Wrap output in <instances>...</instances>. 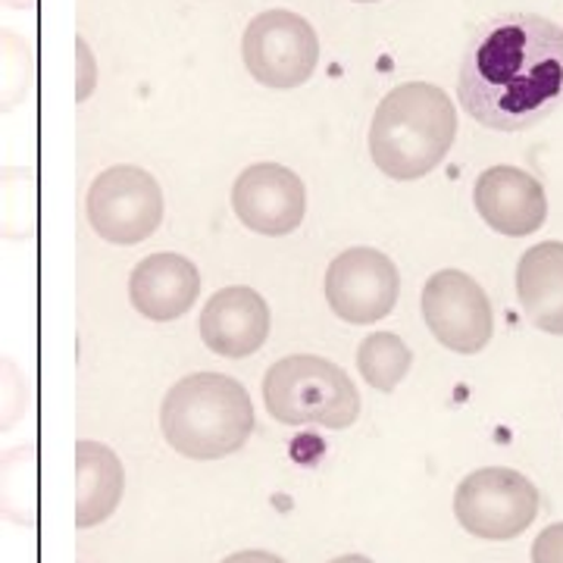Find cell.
<instances>
[{
    "label": "cell",
    "mask_w": 563,
    "mask_h": 563,
    "mask_svg": "<svg viewBox=\"0 0 563 563\" xmlns=\"http://www.w3.org/2000/svg\"><path fill=\"white\" fill-rule=\"evenodd\" d=\"M461 107L495 132H520L563 103V29L536 13L483 22L466 44Z\"/></svg>",
    "instance_id": "cell-1"
},
{
    "label": "cell",
    "mask_w": 563,
    "mask_h": 563,
    "mask_svg": "<svg viewBox=\"0 0 563 563\" xmlns=\"http://www.w3.org/2000/svg\"><path fill=\"white\" fill-rule=\"evenodd\" d=\"M457 139V107L432 81H404L385 95L369 122V157L388 179L432 173Z\"/></svg>",
    "instance_id": "cell-2"
},
{
    "label": "cell",
    "mask_w": 563,
    "mask_h": 563,
    "mask_svg": "<svg viewBox=\"0 0 563 563\" xmlns=\"http://www.w3.org/2000/svg\"><path fill=\"white\" fill-rule=\"evenodd\" d=\"M166 444L188 461H222L254 432V404L242 383L222 373L185 376L161 407Z\"/></svg>",
    "instance_id": "cell-3"
},
{
    "label": "cell",
    "mask_w": 563,
    "mask_h": 563,
    "mask_svg": "<svg viewBox=\"0 0 563 563\" xmlns=\"http://www.w3.org/2000/svg\"><path fill=\"white\" fill-rule=\"evenodd\" d=\"M263 401L273 420L285 426L317 422L347 429L361 417V391L339 363L317 354H291L266 369Z\"/></svg>",
    "instance_id": "cell-4"
},
{
    "label": "cell",
    "mask_w": 563,
    "mask_h": 563,
    "mask_svg": "<svg viewBox=\"0 0 563 563\" xmlns=\"http://www.w3.org/2000/svg\"><path fill=\"white\" fill-rule=\"evenodd\" d=\"M457 523L485 542H510L539 517V488L510 466H483L454 492Z\"/></svg>",
    "instance_id": "cell-5"
},
{
    "label": "cell",
    "mask_w": 563,
    "mask_h": 563,
    "mask_svg": "<svg viewBox=\"0 0 563 563\" xmlns=\"http://www.w3.org/2000/svg\"><path fill=\"white\" fill-rule=\"evenodd\" d=\"M242 57L263 88L288 91L313 76L320 63V38L301 13L263 10L244 29Z\"/></svg>",
    "instance_id": "cell-6"
},
{
    "label": "cell",
    "mask_w": 563,
    "mask_h": 563,
    "mask_svg": "<svg viewBox=\"0 0 563 563\" xmlns=\"http://www.w3.org/2000/svg\"><path fill=\"white\" fill-rule=\"evenodd\" d=\"M88 220L103 242L139 244L163 220L161 181L141 166H110L88 188Z\"/></svg>",
    "instance_id": "cell-7"
},
{
    "label": "cell",
    "mask_w": 563,
    "mask_h": 563,
    "mask_svg": "<svg viewBox=\"0 0 563 563\" xmlns=\"http://www.w3.org/2000/svg\"><path fill=\"white\" fill-rule=\"evenodd\" d=\"M325 301L339 320L369 325L385 320L401 295V276L391 257L376 247H351L325 269Z\"/></svg>",
    "instance_id": "cell-8"
},
{
    "label": "cell",
    "mask_w": 563,
    "mask_h": 563,
    "mask_svg": "<svg viewBox=\"0 0 563 563\" xmlns=\"http://www.w3.org/2000/svg\"><path fill=\"white\" fill-rule=\"evenodd\" d=\"M422 320L457 354H476L492 342L495 313L485 288L461 269H442L422 288Z\"/></svg>",
    "instance_id": "cell-9"
},
{
    "label": "cell",
    "mask_w": 563,
    "mask_h": 563,
    "mask_svg": "<svg viewBox=\"0 0 563 563\" xmlns=\"http://www.w3.org/2000/svg\"><path fill=\"white\" fill-rule=\"evenodd\" d=\"M235 217L257 235H291L307 213V188L282 163H254L232 185Z\"/></svg>",
    "instance_id": "cell-10"
},
{
    "label": "cell",
    "mask_w": 563,
    "mask_h": 563,
    "mask_svg": "<svg viewBox=\"0 0 563 563\" xmlns=\"http://www.w3.org/2000/svg\"><path fill=\"white\" fill-rule=\"evenodd\" d=\"M476 213L488 229L507 239H526L548 220V195L542 181L520 166H492L473 188Z\"/></svg>",
    "instance_id": "cell-11"
},
{
    "label": "cell",
    "mask_w": 563,
    "mask_h": 563,
    "mask_svg": "<svg viewBox=\"0 0 563 563\" xmlns=\"http://www.w3.org/2000/svg\"><path fill=\"white\" fill-rule=\"evenodd\" d=\"M269 325L273 317L261 295L247 285H229L203 303L198 332L213 354L242 361L261 351L269 335Z\"/></svg>",
    "instance_id": "cell-12"
},
{
    "label": "cell",
    "mask_w": 563,
    "mask_h": 563,
    "mask_svg": "<svg viewBox=\"0 0 563 563\" xmlns=\"http://www.w3.org/2000/svg\"><path fill=\"white\" fill-rule=\"evenodd\" d=\"M201 295V273L181 254H151L129 276V301L141 317L169 322L188 313Z\"/></svg>",
    "instance_id": "cell-13"
},
{
    "label": "cell",
    "mask_w": 563,
    "mask_h": 563,
    "mask_svg": "<svg viewBox=\"0 0 563 563\" xmlns=\"http://www.w3.org/2000/svg\"><path fill=\"white\" fill-rule=\"evenodd\" d=\"M517 298L539 332L563 335V242L536 244L520 257Z\"/></svg>",
    "instance_id": "cell-14"
},
{
    "label": "cell",
    "mask_w": 563,
    "mask_h": 563,
    "mask_svg": "<svg viewBox=\"0 0 563 563\" xmlns=\"http://www.w3.org/2000/svg\"><path fill=\"white\" fill-rule=\"evenodd\" d=\"M125 492V470L113 448L76 442V529H91L113 517Z\"/></svg>",
    "instance_id": "cell-15"
},
{
    "label": "cell",
    "mask_w": 563,
    "mask_h": 563,
    "mask_svg": "<svg viewBox=\"0 0 563 563\" xmlns=\"http://www.w3.org/2000/svg\"><path fill=\"white\" fill-rule=\"evenodd\" d=\"M413 354L395 332H373L357 347V369L363 383H369L376 391H395L410 373Z\"/></svg>",
    "instance_id": "cell-16"
},
{
    "label": "cell",
    "mask_w": 563,
    "mask_h": 563,
    "mask_svg": "<svg viewBox=\"0 0 563 563\" xmlns=\"http://www.w3.org/2000/svg\"><path fill=\"white\" fill-rule=\"evenodd\" d=\"M3 69H7L3 110H13L29 95V88H32V69H35L32 47L16 32H3Z\"/></svg>",
    "instance_id": "cell-17"
},
{
    "label": "cell",
    "mask_w": 563,
    "mask_h": 563,
    "mask_svg": "<svg viewBox=\"0 0 563 563\" xmlns=\"http://www.w3.org/2000/svg\"><path fill=\"white\" fill-rule=\"evenodd\" d=\"M98 88V60L88 47V41L76 38V101L85 103Z\"/></svg>",
    "instance_id": "cell-18"
},
{
    "label": "cell",
    "mask_w": 563,
    "mask_h": 563,
    "mask_svg": "<svg viewBox=\"0 0 563 563\" xmlns=\"http://www.w3.org/2000/svg\"><path fill=\"white\" fill-rule=\"evenodd\" d=\"M532 563H563V523H551L536 536Z\"/></svg>",
    "instance_id": "cell-19"
},
{
    "label": "cell",
    "mask_w": 563,
    "mask_h": 563,
    "mask_svg": "<svg viewBox=\"0 0 563 563\" xmlns=\"http://www.w3.org/2000/svg\"><path fill=\"white\" fill-rule=\"evenodd\" d=\"M222 563H285L276 554H269V551H239V554H232V558H225Z\"/></svg>",
    "instance_id": "cell-20"
},
{
    "label": "cell",
    "mask_w": 563,
    "mask_h": 563,
    "mask_svg": "<svg viewBox=\"0 0 563 563\" xmlns=\"http://www.w3.org/2000/svg\"><path fill=\"white\" fill-rule=\"evenodd\" d=\"M329 563H373L369 558H363V554H344V558H335V561Z\"/></svg>",
    "instance_id": "cell-21"
},
{
    "label": "cell",
    "mask_w": 563,
    "mask_h": 563,
    "mask_svg": "<svg viewBox=\"0 0 563 563\" xmlns=\"http://www.w3.org/2000/svg\"><path fill=\"white\" fill-rule=\"evenodd\" d=\"M7 3H10V7H16V10H29L35 0H7Z\"/></svg>",
    "instance_id": "cell-22"
},
{
    "label": "cell",
    "mask_w": 563,
    "mask_h": 563,
    "mask_svg": "<svg viewBox=\"0 0 563 563\" xmlns=\"http://www.w3.org/2000/svg\"><path fill=\"white\" fill-rule=\"evenodd\" d=\"M357 3H376V0H357Z\"/></svg>",
    "instance_id": "cell-23"
}]
</instances>
